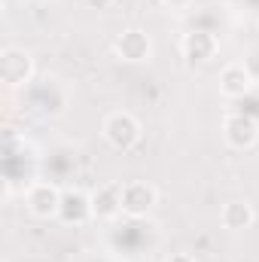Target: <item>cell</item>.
<instances>
[{"mask_svg":"<svg viewBox=\"0 0 259 262\" xmlns=\"http://www.w3.org/2000/svg\"><path fill=\"white\" fill-rule=\"evenodd\" d=\"M0 76L12 89H18V85L28 89L31 79H34V58H31V52L21 49V46H6L3 55H0Z\"/></svg>","mask_w":259,"mask_h":262,"instance_id":"obj_1","label":"cell"},{"mask_svg":"<svg viewBox=\"0 0 259 262\" xmlns=\"http://www.w3.org/2000/svg\"><path fill=\"white\" fill-rule=\"evenodd\" d=\"M104 140L113 146V149H119V152H128L137 146V140H140V122L125 113V110H119V113H110L107 119H104Z\"/></svg>","mask_w":259,"mask_h":262,"instance_id":"obj_2","label":"cell"},{"mask_svg":"<svg viewBox=\"0 0 259 262\" xmlns=\"http://www.w3.org/2000/svg\"><path fill=\"white\" fill-rule=\"evenodd\" d=\"M25 204L37 220H52V216H58V207H61V189L52 183H43V180L31 183L25 192Z\"/></svg>","mask_w":259,"mask_h":262,"instance_id":"obj_3","label":"cell"},{"mask_svg":"<svg viewBox=\"0 0 259 262\" xmlns=\"http://www.w3.org/2000/svg\"><path fill=\"white\" fill-rule=\"evenodd\" d=\"M159 201L156 186H149L146 180H128L122 183V213L125 216H146Z\"/></svg>","mask_w":259,"mask_h":262,"instance_id":"obj_4","label":"cell"},{"mask_svg":"<svg viewBox=\"0 0 259 262\" xmlns=\"http://www.w3.org/2000/svg\"><path fill=\"white\" fill-rule=\"evenodd\" d=\"M223 134H226V143L235 146V149H250L259 140V125L253 116L247 113H229L223 119Z\"/></svg>","mask_w":259,"mask_h":262,"instance_id":"obj_5","label":"cell"},{"mask_svg":"<svg viewBox=\"0 0 259 262\" xmlns=\"http://www.w3.org/2000/svg\"><path fill=\"white\" fill-rule=\"evenodd\" d=\"M58 220L67 223V226H85L89 220H95L92 195H85L82 189H64L61 192V207H58Z\"/></svg>","mask_w":259,"mask_h":262,"instance_id":"obj_6","label":"cell"},{"mask_svg":"<svg viewBox=\"0 0 259 262\" xmlns=\"http://www.w3.org/2000/svg\"><path fill=\"white\" fill-rule=\"evenodd\" d=\"M113 52L128 64H140V61H146L153 55V43L140 28H128L113 40Z\"/></svg>","mask_w":259,"mask_h":262,"instance_id":"obj_7","label":"cell"},{"mask_svg":"<svg viewBox=\"0 0 259 262\" xmlns=\"http://www.w3.org/2000/svg\"><path fill=\"white\" fill-rule=\"evenodd\" d=\"M217 49H220V43L210 31H189L180 40V52L189 64H207L217 55Z\"/></svg>","mask_w":259,"mask_h":262,"instance_id":"obj_8","label":"cell"},{"mask_svg":"<svg viewBox=\"0 0 259 262\" xmlns=\"http://www.w3.org/2000/svg\"><path fill=\"white\" fill-rule=\"evenodd\" d=\"M95 220H116L122 213V183H104L92 195Z\"/></svg>","mask_w":259,"mask_h":262,"instance_id":"obj_9","label":"cell"},{"mask_svg":"<svg viewBox=\"0 0 259 262\" xmlns=\"http://www.w3.org/2000/svg\"><path fill=\"white\" fill-rule=\"evenodd\" d=\"M253 89V76L244 64H229L220 73V92L226 98H244Z\"/></svg>","mask_w":259,"mask_h":262,"instance_id":"obj_10","label":"cell"},{"mask_svg":"<svg viewBox=\"0 0 259 262\" xmlns=\"http://www.w3.org/2000/svg\"><path fill=\"white\" fill-rule=\"evenodd\" d=\"M55 92H58L55 82L28 85V104H31V110H37V113H43V116H58V113L64 110V104H61V101H49V95H55Z\"/></svg>","mask_w":259,"mask_h":262,"instance_id":"obj_11","label":"cell"},{"mask_svg":"<svg viewBox=\"0 0 259 262\" xmlns=\"http://www.w3.org/2000/svg\"><path fill=\"white\" fill-rule=\"evenodd\" d=\"M220 220H223V226H226V229L241 232V229H250V226H253L256 213H253V207H250L247 201H229V204H223Z\"/></svg>","mask_w":259,"mask_h":262,"instance_id":"obj_12","label":"cell"},{"mask_svg":"<svg viewBox=\"0 0 259 262\" xmlns=\"http://www.w3.org/2000/svg\"><path fill=\"white\" fill-rule=\"evenodd\" d=\"M165 262H195V259L189 256V253H174V256H168Z\"/></svg>","mask_w":259,"mask_h":262,"instance_id":"obj_13","label":"cell"}]
</instances>
